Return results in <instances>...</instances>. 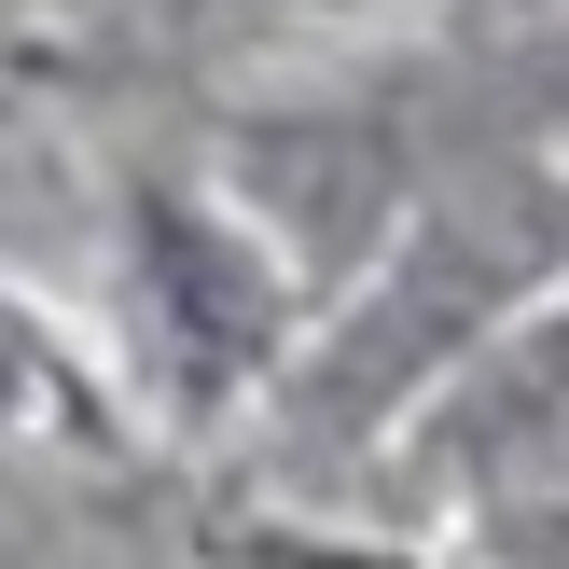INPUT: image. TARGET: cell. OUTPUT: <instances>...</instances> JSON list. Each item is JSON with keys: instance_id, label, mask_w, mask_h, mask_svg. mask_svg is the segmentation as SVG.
I'll list each match as a JSON object with an SVG mask.
<instances>
[{"instance_id": "obj_2", "label": "cell", "mask_w": 569, "mask_h": 569, "mask_svg": "<svg viewBox=\"0 0 569 569\" xmlns=\"http://www.w3.org/2000/svg\"><path fill=\"white\" fill-rule=\"evenodd\" d=\"M431 472L472 487L487 542H569V306H515L431 376Z\"/></svg>"}, {"instance_id": "obj_1", "label": "cell", "mask_w": 569, "mask_h": 569, "mask_svg": "<svg viewBox=\"0 0 569 569\" xmlns=\"http://www.w3.org/2000/svg\"><path fill=\"white\" fill-rule=\"evenodd\" d=\"M126 264H139V333H153L167 361V403H237V389L278 376V348H292V278H278L264 222L222 209V194H181L153 181L126 209Z\"/></svg>"}, {"instance_id": "obj_4", "label": "cell", "mask_w": 569, "mask_h": 569, "mask_svg": "<svg viewBox=\"0 0 569 569\" xmlns=\"http://www.w3.org/2000/svg\"><path fill=\"white\" fill-rule=\"evenodd\" d=\"M167 28H237V14H348V0H153Z\"/></svg>"}, {"instance_id": "obj_3", "label": "cell", "mask_w": 569, "mask_h": 569, "mask_svg": "<svg viewBox=\"0 0 569 569\" xmlns=\"http://www.w3.org/2000/svg\"><path fill=\"white\" fill-rule=\"evenodd\" d=\"M98 431H111L98 348L70 320H42L28 292H0V445H98Z\"/></svg>"}]
</instances>
